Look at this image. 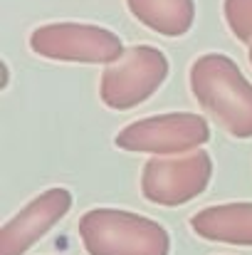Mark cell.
Masks as SVG:
<instances>
[{
    "label": "cell",
    "mask_w": 252,
    "mask_h": 255,
    "mask_svg": "<svg viewBox=\"0 0 252 255\" xmlns=\"http://www.w3.org/2000/svg\"><path fill=\"white\" fill-rule=\"evenodd\" d=\"M210 139V127L193 112H170L144 117L124 127L114 144L124 151L154 154V156H180L198 151Z\"/></svg>",
    "instance_id": "obj_4"
},
{
    "label": "cell",
    "mask_w": 252,
    "mask_h": 255,
    "mask_svg": "<svg viewBox=\"0 0 252 255\" xmlns=\"http://www.w3.org/2000/svg\"><path fill=\"white\" fill-rule=\"evenodd\" d=\"M223 12L230 32L252 47V0H225Z\"/></svg>",
    "instance_id": "obj_10"
},
{
    "label": "cell",
    "mask_w": 252,
    "mask_h": 255,
    "mask_svg": "<svg viewBox=\"0 0 252 255\" xmlns=\"http://www.w3.org/2000/svg\"><path fill=\"white\" fill-rule=\"evenodd\" d=\"M168 77V57L151 45H136L121 60L109 65L99 82L101 102L114 112H126L144 104L159 92Z\"/></svg>",
    "instance_id": "obj_5"
},
{
    "label": "cell",
    "mask_w": 252,
    "mask_h": 255,
    "mask_svg": "<svg viewBox=\"0 0 252 255\" xmlns=\"http://www.w3.org/2000/svg\"><path fill=\"white\" fill-rule=\"evenodd\" d=\"M72 208V193L62 186L35 196L0 228V255H25Z\"/></svg>",
    "instance_id": "obj_7"
},
{
    "label": "cell",
    "mask_w": 252,
    "mask_h": 255,
    "mask_svg": "<svg viewBox=\"0 0 252 255\" xmlns=\"http://www.w3.org/2000/svg\"><path fill=\"white\" fill-rule=\"evenodd\" d=\"M190 228L203 241L228 243V246H252V203H220L198 211L190 218Z\"/></svg>",
    "instance_id": "obj_8"
},
{
    "label": "cell",
    "mask_w": 252,
    "mask_h": 255,
    "mask_svg": "<svg viewBox=\"0 0 252 255\" xmlns=\"http://www.w3.org/2000/svg\"><path fill=\"white\" fill-rule=\"evenodd\" d=\"M129 12L164 37H180L195 22L193 0H126Z\"/></svg>",
    "instance_id": "obj_9"
},
{
    "label": "cell",
    "mask_w": 252,
    "mask_h": 255,
    "mask_svg": "<svg viewBox=\"0 0 252 255\" xmlns=\"http://www.w3.org/2000/svg\"><path fill=\"white\" fill-rule=\"evenodd\" d=\"M213 176V159L198 149L185 156H154L141 171V193L159 206H183L198 198Z\"/></svg>",
    "instance_id": "obj_6"
},
{
    "label": "cell",
    "mask_w": 252,
    "mask_h": 255,
    "mask_svg": "<svg viewBox=\"0 0 252 255\" xmlns=\"http://www.w3.org/2000/svg\"><path fill=\"white\" fill-rule=\"evenodd\" d=\"M80 238L89 255H168L166 228L146 216L119 208H91L80 218Z\"/></svg>",
    "instance_id": "obj_2"
},
{
    "label": "cell",
    "mask_w": 252,
    "mask_h": 255,
    "mask_svg": "<svg viewBox=\"0 0 252 255\" xmlns=\"http://www.w3.org/2000/svg\"><path fill=\"white\" fill-rule=\"evenodd\" d=\"M0 70H2V82H0V89L10 85V70H7V62H0Z\"/></svg>",
    "instance_id": "obj_11"
},
{
    "label": "cell",
    "mask_w": 252,
    "mask_h": 255,
    "mask_svg": "<svg viewBox=\"0 0 252 255\" xmlns=\"http://www.w3.org/2000/svg\"><path fill=\"white\" fill-rule=\"evenodd\" d=\"M190 92L198 104L235 139H252V85L223 52L200 55L190 65Z\"/></svg>",
    "instance_id": "obj_1"
},
{
    "label": "cell",
    "mask_w": 252,
    "mask_h": 255,
    "mask_svg": "<svg viewBox=\"0 0 252 255\" xmlns=\"http://www.w3.org/2000/svg\"><path fill=\"white\" fill-rule=\"evenodd\" d=\"M30 50L55 62L114 65L124 57V42L116 32L89 22H47L32 30Z\"/></svg>",
    "instance_id": "obj_3"
},
{
    "label": "cell",
    "mask_w": 252,
    "mask_h": 255,
    "mask_svg": "<svg viewBox=\"0 0 252 255\" xmlns=\"http://www.w3.org/2000/svg\"><path fill=\"white\" fill-rule=\"evenodd\" d=\"M250 62H252V47H250Z\"/></svg>",
    "instance_id": "obj_12"
}]
</instances>
